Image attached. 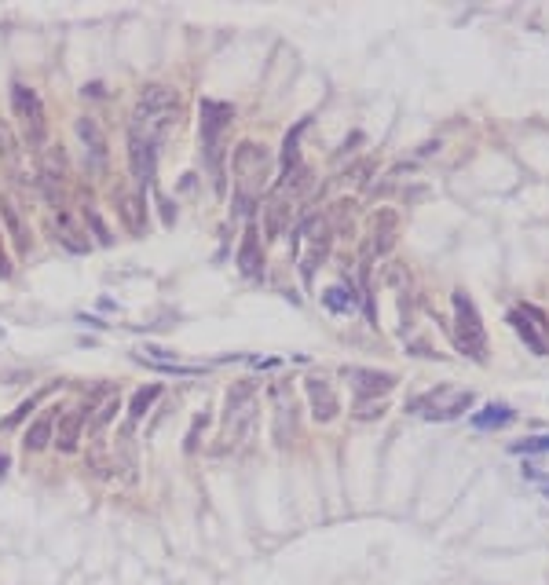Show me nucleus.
Returning <instances> with one entry per match:
<instances>
[{"label": "nucleus", "mask_w": 549, "mask_h": 585, "mask_svg": "<svg viewBox=\"0 0 549 585\" xmlns=\"http://www.w3.org/2000/svg\"><path fill=\"white\" fill-rule=\"evenodd\" d=\"M180 124V95L176 88L168 84H146L139 92L136 106H132V117H129V136L132 139H143L151 146H161L173 128Z\"/></svg>", "instance_id": "nucleus-1"}, {"label": "nucleus", "mask_w": 549, "mask_h": 585, "mask_svg": "<svg viewBox=\"0 0 549 585\" xmlns=\"http://www.w3.org/2000/svg\"><path fill=\"white\" fill-rule=\"evenodd\" d=\"M257 431V381H242L227 392L224 439L231 446H245Z\"/></svg>", "instance_id": "nucleus-2"}, {"label": "nucleus", "mask_w": 549, "mask_h": 585, "mask_svg": "<svg viewBox=\"0 0 549 585\" xmlns=\"http://www.w3.org/2000/svg\"><path fill=\"white\" fill-rule=\"evenodd\" d=\"M11 110H15L18 124H23V143L40 154V150L48 146V114H45L40 95L30 88V84L15 81L11 84Z\"/></svg>", "instance_id": "nucleus-3"}, {"label": "nucleus", "mask_w": 549, "mask_h": 585, "mask_svg": "<svg viewBox=\"0 0 549 585\" xmlns=\"http://www.w3.org/2000/svg\"><path fill=\"white\" fill-rule=\"evenodd\" d=\"M451 300H454V340H458V348L466 355H473L476 362H487V333H483L476 304L461 289Z\"/></svg>", "instance_id": "nucleus-4"}, {"label": "nucleus", "mask_w": 549, "mask_h": 585, "mask_svg": "<svg viewBox=\"0 0 549 585\" xmlns=\"http://www.w3.org/2000/svg\"><path fill=\"white\" fill-rule=\"evenodd\" d=\"M235 183L242 190V198H257L267 183V172H271V154L260 146V143H238L235 154Z\"/></svg>", "instance_id": "nucleus-5"}, {"label": "nucleus", "mask_w": 549, "mask_h": 585, "mask_svg": "<svg viewBox=\"0 0 549 585\" xmlns=\"http://www.w3.org/2000/svg\"><path fill=\"white\" fill-rule=\"evenodd\" d=\"M231 106L227 103H213V99H205L202 103V154L209 161V168H213V176H216V187H220V158H224V132H227V124H231Z\"/></svg>", "instance_id": "nucleus-6"}, {"label": "nucleus", "mask_w": 549, "mask_h": 585, "mask_svg": "<svg viewBox=\"0 0 549 585\" xmlns=\"http://www.w3.org/2000/svg\"><path fill=\"white\" fill-rule=\"evenodd\" d=\"M469 406H473V388H436V392L414 402V410H421L429 421H454Z\"/></svg>", "instance_id": "nucleus-7"}, {"label": "nucleus", "mask_w": 549, "mask_h": 585, "mask_svg": "<svg viewBox=\"0 0 549 585\" xmlns=\"http://www.w3.org/2000/svg\"><path fill=\"white\" fill-rule=\"evenodd\" d=\"M509 322L535 355H549V318H545V311H538L535 304H524L509 315Z\"/></svg>", "instance_id": "nucleus-8"}, {"label": "nucleus", "mask_w": 549, "mask_h": 585, "mask_svg": "<svg viewBox=\"0 0 549 585\" xmlns=\"http://www.w3.org/2000/svg\"><path fill=\"white\" fill-rule=\"evenodd\" d=\"M271 399H274V443L289 446L293 431H297V402H293V388L286 381H279L271 388Z\"/></svg>", "instance_id": "nucleus-9"}, {"label": "nucleus", "mask_w": 549, "mask_h": 585, "mask_svg": "<svg viewBox=\"0 0 549 585\" xmlns=\"http://www.w3.org/2000/svg\"><path fill=\"white\" fill-rule=\"evenodd\" d=\"M77 139H81V146H84V165H88L92 172H103V168H107L110 146H107V136H103L99 121L77 117Z\"/></svg>", "instance_id": "nucleus-10"}, {"label": "nucleus", "mask_w": 549, "mask_h": 585, "mask_svg": "<svg viewBox=\"0 0 549 585\" xmlns=\"http://www.w3.org/2000/svg\"><path fill=\"white\" fill-rule=\"evenodd\" d=\"M301 234L308 238V253L301 256V271H304V278L311 282L315 267H319L323 260H326V253H330V227L319 224V220H311V224L301 227Z\"/></svg>", "instance_id": "nucleus-11"}, {"label": "nucleus", "mask_w": 549, "mask_h": 585, "mask_svg": "<svg viewBox=\"0 0 549 585\" xmlns=\"http://www.w3.org/2000/svg\"><path fill=\"white\" fill-rule=\"evenodd\" d=\"M304 392H308V402H311V414L315 421H333L341 402H337V392L326 377H308L304 381Z\"/></svg>", "instance_id": "nucleus-12"}, {"label": "nucleus", "mask_w": 549, "mask_h": 585, "mask_svg": "<svg viewBox=\"0 0 549 585\" xmlns=\"http://www.w3.org/2000/svg\"><path fill=\"white\" fill-rule=\"evenodd\" d=\"M352 388H355V395L359 399H370V395H385L392 392V388L399 384L395 373H381V370H366V366H355V370L348 373Z\"/></svg>", "instance_id": "nucleus-13"}, {"label": "nucleus", "mask_w": 549, "mask_h": 585, "mask_svg": "<svg viewBox=\"0 0 549 585\" xmlns=\"http://www.w3.org/2000/svg\"><path fill=\"white\" fill-rule=\"evenodd\" d=\"M129 161H132L136 183H139V187H151V183H154V165H158V146H151V143L129 136Z\"/></svg>", "instance_id": "nucleus-14"}, {"label": "nucleus", "mask_w": 549, "mask_h": 585, "mask_svg": "<svg viewBox=\"0 0 549 585\" xmlns=\"http://www.w3.org/2000/svg\"><path fill=\"white\" fill-rule=\"evenodd\" d=\"M84 417H88V406H84V410H70V414L59 421V431H55V446H59L62 453H74V450H77Z\"/></svg>", "instance_id": "nucleus-15"}, {"label": "nucleus", "mask_w": 549, "mask_h": 585, "mask_svg": "<svg viewBox=\"0 0 549 585\" xmlns=\"http://www.w3.org/2000/svg\"><path fill=\"white\" fill-rule=\"evenodd\" d=\"M117 209L125 216V227H129L132 234L146 231V205H143L139 194H117Z\"/></svg>", "instance_id": "nucleus-16"}, {"label": "nucleus", "mask_w": 549, "mask_h": 585, "mask_svg": "<svg viewBox=\"0 0 549 585\" xmlns=\"http://www.w3.org/2000/svg\"><path fill=\"white\" fill-rule=\"evenodd\" d=\"M0 161H4L11 176H18V168H23V146H18L11 124H4V121H0Z\"/></svg>", "instance_id": "nucleus-17"}, {"label": "nucleus", "mask_w": 549, "mask_h": 585, "mask_svg": "<svg viewBox=\"0 0 549 585\" xmlns=\"http://www.w3.org/2000/svg\"><path fill=\"white\" fill-rule=\"evenodd\" d=\"M0 220H4V227H8V234H11L15 249H18V253H30L26 224H23V216H18V212L11 209V202H8V198H0Z\"/></svg>", "instance_id": "nucleus-18"}, {"label": "nucleus", "mask_w": 549, "mask_h": 585, "mask_svg": "<svg viewBox=\"0 0 549 585\" xmlns=\"http://www.w3.org/2000/svg\"><path fill=\"white\" fill-rule=\"evenodd\" d=\"M513 421V410L509 406H502V402H491V406H483L473 414V428L480 431H487V428H502V424H509Z\"/></svg>", "instance_id": "nucleus-19"}, {"label": "nucleus", "mask_w": 549, "mask_h": 585, "mask_svg": "<svg viewBox=\"0 0 549 585\" xmlns=\"http://www.w3.org/2000/svg\"><path fill=\"white\" fill-rule=\"evenodd\" d=\"M392 242H395V212L385 209V212L374 220V249H377V253H388Z\"/></svg>", "instance_id": "nucleus-20"}, {"label": "nucleus", "mask_w": 549, "mask_h": 585, "mask_svg": "<svg viewBox=\"0 0 549 585\" xmlns=\"http://www.w3.org/2000/svg\"><path fill=\"white\" fill-rule=\"evenodd\" d=\"M52 443V414H45V417H37L30 428H26V439H23V446L26 450H45Z\"/></svg>", "instance_id": "nucleus-21"}, {"label": "nucleus", "mask_w": 549, "mask_h": 585, "mask_svg": "<svg viewBox=\"0 0 549 585\" xmlns=\"http://www.w3.org/2000/svg\"><path fill=\"white\" fill-rule=\"evenodd\" d=\"M158 395H161V384H146V388H139V392L132 395V406H129V414H132V421H139L146 410H151L154 402H158Z\"/></svg>", "instance_id": "nucleus-22"}, {"label": "nucleus", "mask_w": 549, "mask_h": 585, "mask_svg": "<svg viewBox=\"0 0 549 585\" xmlns=\"http://www.w3.org/2000/svg\"><path fill=\"white\" fill-rule=\"evenodd\" d=\"M323 304H326L330 311H352V308H355V293H348L345 286H333V289L323 293Z\"/></svg>", "instance_id": "nucleus-23"}, {"label": "nucleus", "mask_w": 549, "mask_h": 585, "mask_svg": "<svg viewBox=\"0 0 549 585\" xmlns=\"http://www.w3.org/2000/svg\"><path fill=\"white\" fill-rule=\"evenodd\" d=\"M238 264H242V271L245 274H253L257 271V231H245V242H242V253H238Z\"/></svg>", "instance_id": "nucleus-24"}, {"label": "nucleus", "mask_w": 549, "mask_h": 585, "mask_svg": "<svg viewBox=\"0 0 549 585\" xmlns=\"http://www.w3.org/2000/svg\"><path fill=\"white\" fill-rule=\"evenodd\" d=\"M84 220L92 224V231H96V242H99V245H110V242H114V238H110V227L103 224V216H99L96 209H84Z\"/></svg>", "instance_id": "nucleus-25"}, {"label": "nucleus", "mask_w": 549, "mask_h": 585, "mask_svg": "<svg viewBox=\"0 0 549 585\" xmlns=\"http://www.w3.org/2000/svg\"><path fill=\"white\" fill-rule=\"evenodd\" d=\"M513 453H549V436H535V439H520L509 446Z\"/></svg>", "instance_id": "nucleus-26"}, {"label": "nucleus", "mask_w": 549, "mask_h": 585, "mask_svg": "<svg viewBox=\"0 0 549 585\" xmlns=\"http://www.w3.org/2000/svg\"><path fill=\"white\" fill-rule=\"evenodd\" d=\"M117 410H121V402H117V399H107V402H103V406H99V414H96V421H92V428L99 431L103 424H107V421H110V417L117 414Z\"/></svg>", "instance_id": "nucleus-27"}, {"label": "nucleus", "mask_w": 549, "mask_h": 585, "mask_svg": "<svg viewBox=\"0 0 549 585\" xmlns=\"http://www.w3.org/2000/svg\"><path fill=\"white\" fill-rule=\"evenodd\" d=\"M381 414H385V402H363V406L355 410L359 421H374V417H381Z\"/></svg>", "instance_id": "nucleus-28"}, {"label": "nucleus", "mask_w": 549, "mask_h": 585, "mask_svg": "<svg viewBox=\"0 0 549 585\" xmlns=\"http://www.w3.org/2000/svg\"><path fill=\"white\" fill-rule=\"evenodd\" d=\"M37 402H40V395H37V399H26V402H23V406H18V410H15V414H11V417L4 421V428H15V424H18V421H23V417H30V410H33Z\"/></svg>", "instance_id": "nucleus-29"}, {"label": "nucleus", "mask_w": 549, "mask_h": 585, "mask_svg": "<svg viewBox=\"0 0 549 585\" xmlns=\"http://www.w3.org/2000/svg\"><path fill=\"white\" fill-rule=\"evenodd\" d=\"M0 274H4V278L11 274V267H8V256H4V249H0Z\"/></svg>", "instance_id": "nucleus-30"}, {"label": "nucleus", "mask_w": 549, "mask_h": 585, "mask_svg": "<svg viewBox=\"0 0 549 585\" xmlns=\"http://www.w3.org/2000/svg\"><path fill=\"white\" fill-rule=\"evenodd\" d=\"M8 468V458H4V453H0V472H4Z\"/></svg>", "instance_id": "nucleus-31"}, {"label": "nucleus", "mask_w": 549, "mask_h": 585, "mask_svg": "<svg viewBox=\"0 0 549 585\" xmlns=\"http://www.w3.org/2000/svg\"><path fill=\"white\" fill-rule=\"evenodd\" d=\"M542 494H549V483H542Z\"/></svg>", "instance_id": "nucleus-32"}]
</instances>
